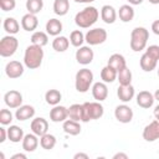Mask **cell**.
I'll use <instances>...</instances> for the list:
<instances>
[{
    "label": "cell",
    "mask_w": 159,
    "mask_h": 159,
    "mask_svg": "<svg viewBox=\"0 0 159 159\" xmlns=\"http://www.w3.org/2000/svg\"><path fill=\"white\" fill-rule=\"evenodd\" d=\"M45 99L46 103L50 106H57L60 103V101L62 99V94L58 89H48L45 93Z\"/></svg>",
    "instance_id": "cell-34"
},
{
    "label": "cell",
    "mask_w": 159,
    "mask_h": 159,
    "mask_svg": "<svg viewBox=\"0 0 159 159\" xmlns=\"http://www.w3.org/2000/svg\"><path fill=\"white\" fill-rule=\"evenodd\" d=\"M117 96L123 103H127V102H130L133 99V97L135 96V89L132 84H128V86L119 84V87L117 89Z\"/></svg>",
    "instance_id": "cell-18"
},
{
    "label": "cell",
    "mask_w": 159,
    "mask_h": 159,
    "mask_svg": "<svg viewBox=\"0 0 159 159\" xmlns=\"http://www.w3.org/2000/svg\"><path fill=\"white\" fill-rule=\"evenodd\" d=\"M84 41H86L84 40V35H83V32L81 30H73L71 32V35H70V42H71L72 46H75V47L78 48V47H81L83 45Z\"/></svg>",
    "instance_id": "cell-36"
},
{
    "label": "cell",
    "mask_w": 159,
    "mask_h": 159,
    "mask_svg": "<svg viewBox=\"0 0 159 159\" xmlns=\"http://www.w3.org/2000/svg\"><path fill=\"white\" fill-rule=\"evenodd\" d=\"M68 118V109L65 106H53V108L50 111V119L53 123H63Z\"/></svg>",
    "instance_id": "cell-13"
},
{
    "label": "cell",
    "mask_w": 159,
    "mask_h": 159,
    "mask_svg": "<svg viewBox=\"0 0 159 159\" xmlns=\"http://www.w3.org/2000/svg\"><path fill=\"white\" fill-rule=\"evenodd\" d=\"M4 30L9 34V35H16L19 31H20V24L17 22L16 19L14 17H6L4 20Z\"/></svg>",
    "instance_id": "cell-30"
},
{
    "label": "cell",
    "mask_w": 159,
    "mask_h": 159,
    "mask_svg": "<svg viewBox=\"0 0 159 159\" xmlns=\"http://www.w3.org/2000/svg\"><path fill=\"white\" fill-rule=\"evenodd\" d=\"M91 89H92V96H93V98H94L96 101H98V102L104 101V99L107 98V96H108V87H107V84H106L103 81H102V82H96V83H93L92 87H91Z\"/></svg>",
    "instance_id": "cell-15"
},
{
    "label": "cell",
    "mask_w": 159,
    "mask_h": 159,
    "mask_svg": "<svg viewBox=\"0 0 159 159\" xmlns=\"http://www.w3.org/2000/svg\"><path fill=\"white\" fill-rule=\"evenodd\" d=\"M101 19L103 20V22L111 25L114 24L117 20V11L113 6L111 5H103L101 9Z\"/></svg>",
    "instance_id": "cell-21"
},
{
    "label": "cell",
    "mask_w": 159,
    "mask_h": 159,
    "mask_svg": "<svg viewBox=\"0 0 159 159\" xmlns=\"http://www.w3.org/2000/svg\"><path fill=\"white\" fill-rule=\"evenodd\" d=\"M113 159H128V155L125 153H116L113 155Z\"/></svg>",
    "instance_id": "cell-45"
},
{
    "label": "cell",
    "mask_w": 159,
    "mask_h": 159,
    "mask_svg": "<svg viewBox=\"0 0 159 159\" xmlns=\"http://www.w3.org/2000/svg\"><path fill=\"white\" fill-rule=\"evenodd\" d=\"M70 10L68 0H55L53 1V12L58 16H65Z\"/></svg>",
    "instance_id": "cell-33"
},
{
    "label": "cell",
    "mask_w": 159,
    "mask_h": 159,
    "mask_svg": "<svg viewBox=\"0 0 159 159\" xmlns=\"http://www.w3.org/2000/svg\"><path fill=\"white\" fill-rule=\"evenodd\" d=\"M148 40H149V31L145 27L138 26L133 29L130 32V42H129L130 48L134 52H139L147 47Z\"/></svg>",
    "instance_id": "cell-3"
},
{
    "label": "cell",
    "mask_w": 159,
    "mask_h": 159,
    "mask_svg": "<svg viewBox=\"0 0 159 159\" xmlns=\"http://www.w3.org/2000/svg\"><path fill=\"white\" fill-rule=\"evenodd\" d=\"M130 5H140L143 2V0H127Z\"/></svg>",
    "instance_id": "cell-48"
},
{
    "label": "cell",
    "mask_w": 159,
    "mask_h": 159,
    "mask_svg": "<svg viewBox=\"0 0 159 159\" xmlns=\"http://www.w3.org/2000/svg\"><path fill=\"white\" fill-rule=\"evenodd\" d=\"M43 60V50L39 45L31 43L26 47L24 53V65L30 70H36L41 66Z\"/></svg>",
    "instance_id": "cell-1"
},
{
    "label": "cell",
    "mask_w": 159,
    "mask_h": 159,
    "mask_svg": "<svg viewBox=\"0 0 159 159\" xmlns=\"http://www.w3.org/2000/svg\"><path fill=\"white\" fill-rule=\"evenodd\" d=\"M68 109V118L77 120V122H82V104H72L70 106Z\"/></svg>",
    "instance_id": "cell-38"
},
{
    "label": "cell",
    "mask_w": 159,
    "mask_h": 159,
    "mask_svg": "<svg viewBox=\"0 0 159 159\" xmlns=\"http://www.w3.org/2000/svg\"><path fill=\"white\" fill-rule=\"evenodd\" d=\"M132 71L127 67H124L123 70H120L117 75V80L119 82L120 86H128V84H132Z\"/></svg>",
    "instance_id": "cell-35"
},
{
    "label": "cell",
    "mask_w": 159,
    "mask_h": 159,
    "mask_svg": "<svg viewBox=\"0 0 159 159\" xmlns=\"http://www.w3.org/2000/svg\"><path fill=\"white\" fill-rule=\"evenodd\" d=\"M134 15H135V12L130 4L122 5L118 10V16H119L120 21H123V22H130L134 19Z\"/></svg>",
    "instance_id": "cell-24"
},
{
    "label": "cell",
    "mask_w": 159,
    "mask_h": 159,
    "mask_svg": "<svg viewBox=\"0 0 159 159\" xmlns=\"http://www.w3.org/2000/svg\"><path fill=\"white\" fill-rule=\"evenodd\" d=\"M150 4H153V5H158L159 4V0H148Z\"/></svg>",
    "instance_id": "cell-51"
},
{
    "label": "cell",
    "mask_w": 159,
    "mask_h": 159,
    "mask_svg": "<svg viewBox=\"0 0 159 159\" xmlns=\"http://www.w3.org/2000/svg\"><path fill=\"white\" fill-rule=\"evenodd\" d=\"M35 116V108L30 104H22L19 108H16L15 118L17 120H27L31 119Z\"/></svg>",
    "instance_id": "cell-20"
},
{
    "label": "cell",
    "mask_w": 159,
    "mask_h": 159,
    "mask_svg": "<svg viewBox=\"0 0 159 159\" xmlns=\"http://www.w3.org/2000/svg\"><path fill=\"white\" fill-rule=\"evenodd\" d=\"M25 134L22 128H20L19 125H10L7 128V139L12 143H20L22 142Z\"/></svg>",
    "instance_id": "cell-27"
},
{
    "label": "cell",
    "mask_w": 159,
    "mask_h": 159,
    "mask_svg": "<svg viewBox=\"0 0 159 159\" xmlns=\"http://www.w3.org/2000/svg\"><path fill=\"white\" fill-rule=\"evenodd\" d=\"M153 114H154V117H155V119L157 120H159V104L154 108V112H153Z\"/></svg>",
    "instance_id": "cell-47"
},
{
    "label": "cell",
    "mask_w": 159,
    "mask_h": 159,
    "mask_svg": "<svg viewBox=\"0 0 159 159\" xmlns=\"http://www.w3.org/2000/svg\"><path fill=\"white\" fill-rule=\"evenodd\" d=\"M154 98H155L157 101H159V89L155 91V93H154Z\"/></svg>",
    "instance_id": "cell-50"
},
{
    "label": "cell",
    "mask_w": 159,
    "mask_h": 159,
    "mask_svg": "<svg viewBox=\"0 0 159 159\" xmlns=\"http://www.w3.org/2000/svg\"><path fill=\"white\" fill-rule=\"evenodd\" d=\"M76 2H78V4H91V2H93L94 0H75Z\"/></svg>",
    "instance_id": "cell-49"
},
{
    "label": "cell",
    "mask_w": 159,
    "mask_h": 159,
    "mask_svg": "<svg viewBox=\"0 0 159 159\" xmlns=\"http://www.w3.org/2000/svg\"><path fill=\"white\" fill-rule=\"evenodd\" d=\"M114 117L120 123H130L133 119V109L127 104H119L114 109Z\"/></svg>",
    "instance_id": "cell-9"
},
{
    "label": "cell",
    "mask_w": 159,
    "mask_h": 159,
    "mask_svg": "<svg viewBox=\"0 0 159 159\" xmlns=\"http://www.w3.org/2000/svg\"><path fill=\"white\" fill-rule=\"evenodd\" d=\"M93 84V72L88 68H82L76 73L75 87L80 93H86Z\"/></svg>",
    "instance_id": "cell-5"
},
{
    "label": "cell",
    "mask_w": 159,
    "mask_h": 159,
    "mask_svg": "<svg viewBox=\"0 0 159 159\" xmlns=\"http://www.w3.org/2000/svg\"><path fill=\"white\" fill-rule=\"evenodd\" d=\"M62 129L68 135H78L81 133V124L77 120L67 118L62 124Z\"/></svg>",
    "instance_id": "cell-22"
},
{
    "label": "cell",
    "mask_w": 159,
    "mask_h": 159,
    "mask_svg": "<svg viewBox=\"0 0 159 159\" xmlns=\"http://www.w3.org/2000/svg\"><path fill=\"white\" fill-rule=\"evenodd\" d=\"M94 58V52L91 48V46H81L78 47V50L76 51V61L80 65H89Z\"/></svg>",
    "instance_id": "cell-8"
},
{
    "label": "cell",
    "mask_w": 159,
    "mask_h": 159,
    "mask_svg": "<svg viewBox=\"0 0 159 159\" xmlns=\"http://www.w3.org/2000/svg\"><path fill=\"white\" fill-rule=\"evenodd\" d=\"M43 9V0H26V10L30 14L37 15Z\"/></svg>",
    "instance_id": "cell-37"
},
{
    "label": "cell",
    "mask_w": 159,
    "mask_h": 159,
    "mask_svg": "<svg viewBox=\"0 0 159 159\" xmlns=\"http://www.w3.org/2000/svg\"><path fill=\"white\" fill-rule=\"evenodd\" d=\"M143 139L147 142H155L159 139V120H153L143 129Z\"/></svg>",
    "instance_id": "cell-11"
},
{
    "label": "cell",
    "mask_w": 159,
    "mask_h": 159,
    "mask_svg": "<svg viewBox=\"0 0 159 159\" xmlns=\"http://www.w3.org/2000/svg\"><path fill=\"white\" fill-rule=\"evenodd\" d=\"M70 40L66 37V36H61V35H58V36H56L55 39H53V41H52V48L56 51V52H65L67 48H68V46H70Z\"/></svg>",
    "instance_id": "cell-28"
},
{
    "label": "cell",
    "mask_w": 159,
    "mask_h": 159,
    "mask_svg": "<svg viewBox=\"0 0 159 159\" xmlns=\"http://www.w3.org/2000/svg\"><path fill=\"white\" fill-rule=\"evenodd\" d=\"M152 31L159 36V20H155L153 24H152Z\"/></svg>",
    "instance_id": "cell-43"
},
{
    "label": "cell",
    "mask_w": 159,
    "mask_h": 159,
    "mask_svg": "<svg viewBox=\"0 0 159 159\" xmlns=\"http://www.w3.org/2000/svg\"><path fill=\"white\" fill-rule=\"evenodd\" d=\"M30 128H31L32 133H35L36 135L41 137V135L47 133V130H48V122L45 118H42V117H37V118H34L31 120Z\"/></svg>",
    "instance_id": "cell-14"
},
{
    "label": "cell",
    "mask_w": 159,
    "mask_h": 159,
    "mask_svg": "<svg viewBox=\"0 0 159 159\" xmlns=\"http://www.w3.org/2000/svg\"><path fill=\"white\" fill-rule=\"evenodd\" d=\"M39 26V20H37V16L35 14H25L21 19V27L25 30V31H35L36 27Z\"/></svg>",
    "instance_id": "cell-19"
},
{
    "label": "cell",
    "mask_w": 159,
    "mask_h": 159,
    "mask_svg": "<svg viewBox=\"0 0 159 159\" xmlns=\"http://www.w3.org/2000/svg\"><path fill=\"white\" fill-rule=\"evenodd\" d=\"M40 145L45 150L53 149L55 145H56V137L53 134H50V133H46V134L41 135L40 137Z\"/></svg>",
    "instance_id": "cell-32"
},
{
    "label": "cell",
    "mask_w": 159,
    "mask_h": 159,
    "mask_svg": "<svg viewBox=\"0 0 159 159\" xmlns=\"http://www.w3.org/2000/svg\"><path fill=\"white\" fill-rule=\"evenodd\" d=\"M26 154H22V153H16L11 157V159H26Z\"/></svg>",
    "instance_id": "cell-46"
},
{
    "label": "cell",
    "mask_w": 159,
    "mask_h": 159,
    "mask_svg": "<svg viewBox=\"0 0 159 159\" xmlns=\"http://www.w3.org/2000/svg\"><path fill=\"white\" fill-rule=\"evenodd\" d=\"M145 52H147L150 57H153L154 60L159 61V46H158V45H150V46L145 50Z\"/></svg>",
    "instance_id": "cell-41"
},
{
    "label": "cell",
    "mask_w": 159,
    "mask_h": 159,
    "mask_svg": "<svg viewBox=\"0 0 159 159\" xmlns=\"http://www.w3.org/2000/svg\"><path fill=\"white\" fill-rule=\"evenodd\" d=\"M104 113V108L101 102H84L82 103V122L87 123L93 119H99Z\"/></svg>",
    "instance_id": "cell-4"
},
{
    "label": "cell",
    "mask_w": 159,
    "mask_h": 159,
    "mask_svg": "<svg viewBox=\"0 0 159 159\" xmlns=\"http://www.w3.org/2000/svg\"><path fill=\"white\" fill-rule=\"evenodd\" d=\"M22 101H24L22 94L16 89H10L4 94V102L11 109H15L22 106Z\"/></svg>",
    "instance_id": "cell-10"
},
{
    "label": "cell",
    "mask_w": 159,
    "mask_h": 159,
    "mask_svg": "<svg viewBox=\"0 0 159 159\" xmlns=\"http://www.w3.org/2000/svg\"><path fill=\"white\" fill-rule=\"evenodd\" d=\"M108 66L113 67L117 72H119L120 70H123L124 67H127V62H125V58L123 55L120 53H113L109 56L108 58V62H107Z\"/></svg>",
    "instance_id": "cell-23"
},
{
    "label": "cell",
    "mask_w": 159,
    "mask_h": 159,
    "mask_svg": "<svg viewBox=\"0 0 159 159\" xmlns=\"http://www.w3.org/2000/svg\"><path fill=\"white\" fill-rule=\"evenodd\" d=\"M99 17V11L94 6H86L83 10L76 14L75 24L81 29H88L96 24Z\"/></svg>",
    "instance_id": "cell-2"
},
{
    "label": "cell",
    "mask_w": 159,
    "mask_h": 159,
    "mask_svg": "<svg viewBox=\"0 0 159 159\" xmlns=\"http://www.w3.org/2000/svg\"><path fill=\"white\" fill-rule=\"evenodd\" d=\"M6 139H7V129L1 127L0 128V143H4Z\"/></svg>",
    "instance_id": "cell-42"
},
{
    "label": "cell",
    "mask_w": 159,
    "mask_h": 159,
    "mask_svg": "<svg viewBox=\"0 0 159 159\" xmlns=\"http://www.w3.org/2000/svg\"><path fill=\"white\" fill-rule=\"evenodd\" d=\"M117 75H118V72L113 67H111L108 65L104 66L101 70V78H102V81L104 83H112V82H114L117 80Z\"/></svg>",
    "instance_id": "cell-29"
},
{
    "label": "cell",
    "mask_w": 159,
    "mask_h": 159,
    "mask_svg": "<svg viewBox=\"0 0 159 159\" xmlns=\"http://www.w3.org/2000/svg\"><path fill=\"white\" fill-rule=\"evenodd\" d=\"M62 22L58 20V19H50L47 22H46V32L50 35V36H58L61 32H62Z\"/></svg>",
    "instance_id": "cell-25"
},
{
    "label": "cell",
    "mask_w": 159,
    "mask_h": 159,
    "mask_svg": "<svg viewBox=\"0 0 159 159\" xmlns=\"http://www.w3.org/2000/svg\"><path fill=\"white\" fill-rule=\"evenodd\" d=\"M11 122H12V113L6 108L1 109L0 111V123H1V125H9Z\"/></svg>",
    "instance_id": "cell-39"
},
{
    "label": "cell",
    "mask_w": 159,
    "mask_h": 159,
    "mask_svg": "<svg viewBox=\"0 0 159 159\" xmlns=\"http://www.w3.org/2000/svg\"><path fill=\"white\" fill-rule=\"evenodd\" d=\"M107 31L102 27H96V29H91L87 31V34L84 35V40L89 46H97L103 43L107 40Z\"/></svg>",
    "instance_id": "cell-7"
},
{
    "label": "cell",
    "mask_w": 159,
    "mask_h": 159,
    "mask_svg": "<svg viewBox=\"0 0 159 159\" xmlns=\"http://www.w3.org/2000/svg\"><path fill=\"white\" fill-rule=\"evenodd\" d=\"M73 159H88V155L86 153H76L73 155Z\"/></svg>",
    "instance_id": "cell-44"
},
{
    "label": "cell",
    "mask_w": 159,
    "mask_h": 159,
    "mask_svg": "<svg viewBox=\"0 0 159 159\" xmlns=\"http://www.w3.org/2000/svg\"><path fill=\"white\" fill-rule=\"evenodd\" d=\"M158 77H159V68H158Z\"/></svg>",
    "instance_id": "cell-52"
},
{
    "label": "cell",
    "mask_w": 159,
    "mask_h": 159,
    "mask_svg": "<svg viewBox=\"0 0 159 159\" xmlns=\"http://www.w3.org/2000/svg\"><path fill=\"white\" fill-rule=\"evenodd\" d=\"M39 135H36L35 133H29V134H25L24 139H22V149L25 152H35L39 147Z\"/></svg>",
    "instance_id": "cell-17"
},
{
    "label": "cell",
    "mask_w": 159,
    "mask_h": 159,
    "mask_svg": "<svg viewBox=\"0 0 159 159\" xmlns=\"http://www.w3.org/2000/svg\"><path fill=\"white\" fill-rule=\"evenodd\" d=\"M24 65L20 61H10L5 66V73L9 78H19L24 75Z\"/></svg>",
    "instance_id": "cell-12"
},
{
    "label": "cell",
    "mask_w": 159,
    "mask_h": 159,
    "mask_svg": "<svg viewBox=\"0 0 159 159\" xmlns=\"http://www.w3.org/2000/svg\"><path fill=\"white\" fill-rule=\"evenodd\" d=\"M16 6L15 0H0V7L2 11H11Z\"/></svg>",
    "instance_id": "cell-40"
},
{
    "label": "cell",
    "mask_w": 159,
    "mask_h": 159,
    "mask_svg": "<svg viewBox=\"0 0 159 159\" xmlns=\"http://www.w3.org/2000/svg\"><path fill=\"white\" fill-rule=\"evenodd\" d=\"M154 94L150 93L149 91H140L138 94H137V104L142 108H150L153 104H154Z\"/></svg>",
    "instance_id": "cell-16"
},
{
    "label": "cell",
    "mask_w": 159,
    "mask_h": 159,
    "mask_svg": "<svg viewBox=\"0 0 159 159\" xmlns=\"http://www.w3.org/2000/svg\"><path fill=\"white\" fill-rule=\"evenodd\" d=\"M31 43L39 45L41 47L46 46L48 43V34L43 31H34V34L31 35Z\"/></svg>",
    "instance_id": "cell-31"
},
{
    "label": "cell",
    "mask_w": 159,
    "mask_h": 159,
    "mask_svg": "<svg viewBox=\"0 0 159 159\" xmlns=\"http://www.w3.org/2000/svg\"><path fill=\"white\" fill-rule=\"evenodd\" d=\"M19 47V40L14 35H6L0 41V55L2 57L12 56Z\"/></svg>",
    "instance_id": "cell-6"
},
{
    "label": "cell",
    "mask_w": 159,
    "mask_h": 159,
    "mask_svg": "<svg viewBox=\"0 0 159 159\" xmlns=\"http://www.w3.org/2000/svg\"><path fill=\"white\" fill-rule=\"evenodd\" d=\"M157 63L158 61L154 60L153 57H150L147 52H144L139 60V65H140V68L144 71V72H152L153 70H155L157 67Z\"/></svg>",
    "instance_id": "cell-26"
}]
</instances>
